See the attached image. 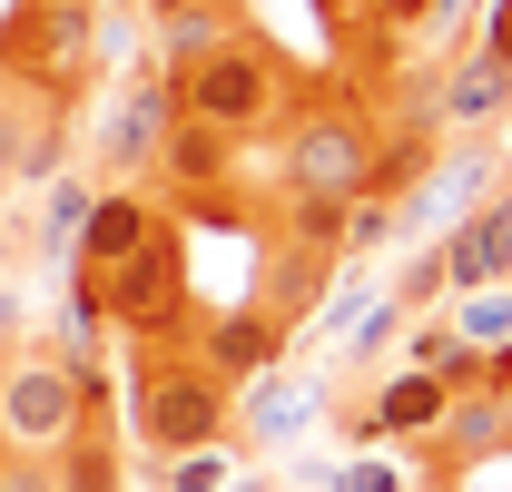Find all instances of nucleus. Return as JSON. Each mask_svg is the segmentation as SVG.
I'll return each mask as SVG.
<instances>
[{
  "label": "nucleus",
  "mask_w": 512,
  "mask_h": 492,
  "mask_svg": "<svg viewBox=\"0 0 512 492\" xmlns=\"http://www.w3.org/2000/svg\"><path fill=\"white\" fill-rule=\"evenodd\" d=\"M168 89H178V119L217 128V138H256V128L276 119V99H286V69H276V50H256L247 30H237V40H217L197 69H178Z\"/></svg>",
  "instance_id": "nucleus-1"
},
{
  "label": "nucleus",
  "mask_w": 512,
  "mask_h": 492,
  "mask_svg": "<svg viewBox=\"0 0 512 492\" xmlns=\"http://www.w3.org/2000/svg\"><path fill=\"white\" fill-rule=\"evenodd\" d=\"M79 424H99V374L60 365V355L0 365V443L10 453H60Z\"/></svg>",
  "instance_id": "nucleus-2"
},
{
  "label": "nucleus",
  "mask_w": 512,
  "mask_h": 492,
  "mask_svg": "<svg viewBox=\"0 0 512 492\" xmlns=\"http://www.w3.org/2000/svg\"><path fill=\"white\" fill-rule=\"evenodd\" d=\"M227 384L197 365L188 345H158L138 374V443L148 453H197V443H227Z\"/></svg>",
  "instance_id": "nucleus-3"
},
{
  "label": "nucleus",
  "mask_w": 512,
  "mask_h": 492,
  "mask_svg": "<svg viewBox=\"0 0 512 492\" xmlns=\"http://www.w3.org/2000/svg\"><path fill=\"white\" fill-rule=\"evenodd\" d=\"M375 119L365 109H306V119L286 128V158H276V187L286 197H335V207H355L365 178H375Z\"/></svg>",
  "instance_id": "nucleus-4"
},
{
  "label": "nucleus",
  "mask_w": 512,
  "mask_h": 492,
  "mask_svg": "<svg viewBox=\"0 0 512 492\" xmlns=\"http://www.w3.org/2000/svg\"><path fill=\"white\" fill-rule=\"evenodd\" d=\"M99 296H109V325L158 335V345H168V335L188 325V256H178V227L158 217V227H148V237H138L119 266L99 276Z\"/></svg>",
  "instance_id": "nucleus-5"
},
{
  "label": "nucleus",
  "mask_w": 512,
  "mask_h": 492,
  "mask_svg": "<svg viewBox=\"0 0 512 492\" xmlns=\"http://www.w3.org/2000/svg\"><path fill=\"white\" fill-rule=\"evenodd\" d=\"M89 50H99V0H30V20L10 30V79L60 89L89 69Z\"/></svg>",
  "instance_id": "nucleus-6"
},
{
  "label": "nucleus",
  "mask_w": 512,
  "mask_h": 492,
  "mask_svg": "<svg viewBox=\"0 0 512 492\" xmlns=\"http://www.w3.org/2000/svg\"><path fill=\"white\" fill-rule=\"evenodd\" d=\"M444 296H473V286H503L512 276V187H493L473 217H453L444 227Z\"/></svg>",
  "instance_id": "nucleus-7"
},
{
  "label": "nucleus",
  "mask_w": 512,
  "mask_h": 492,
  "mask_svg": "<svg viewBox=\"0 0 512 492\" xmlns=\"http://www.w3.org/2000/svg\"><path fill=\"white\" fill-rule=\"evenodd\" d=\"M168 128H178V89H168V69H148V79H128L119 99H109V119H99V158H109V168H148Z\"/></svg>",
  "instance_id": "nucleus-8"
},
{
  "label": "nucleus",
  "mask_w": 512,
  "mask_h": 492,
  "mask_svg": "<svg viewBox=\"0 0 512 492\" xmlns=\"http://www.w3.org/2000/svg\"><path fill=\"white\" fill-rule=\"evenodd\" d=\"M227 424H247L276 453V443H296V433L316 424V384H296L286 365H256L247 384H227Z\"/></svg>",
  "instance_id": "nucleus-9"
},
{
  "label": "nucleus",
  "mask_w": 512,
  "mask_h": 492,
  "mask_svg": "<svg viewBox=\"0 0 512 492\" xmlns=\"http://www.w3.org/2000/svg\"><path fill=\"white\" fill-rule=\"evenodd\" d=\"M434 443V463H453V473H473V463H493L512 443V394H493V384H473V394H453L444 424L424 433Z\"/></svg>",
  "instance_id": "nucleus-10"
},
{
  "label": "nucleus",
  "mask_w": 512,
  "mask_h": 492,
  "mask_svg": "<svg viewBox=\"0 0 512 492\" xmlns=\"http://www.w3.org/2000/svg\"><path fill=\"white\" fill-rule=\"evenodd\" d=\"M0 178H60V119L30 79L0 89Z\"/></svg>",
  "instance_id": "nucleus-11"
},
{
  "label": "nucleus",
  "mask_w": 512,
  "mask_h": 492,
  "mask_svg": "<svg viewBox=\"0 0 512 492\" xmlns=\"http://www.w3.org/2000/svg\"><path fill=\"white\" fill-rule=\"evenodd\" d=\"M148 227H158V207H148V197L99 187V197H89V217H79V237H69V266H79V276H109V266H119Z\"/></svg>",
  "instance_id": "nucleus-12"
},
{
  "label": "nucleus",
  "mask_w": 512,
  "mask_h": 492,
  "mask_svg": "<svg viewBox=\"0 0 512 492\" xmlns=\"http://www.w3.org/2000/svg\"><path fill=\"white\" fill-rule=\"evenodd\" d=\"M188 355L217 374V384H247L256 365L286 355V325H276V315H217V325H197V335H188Z\"/></svg>",
  "instance_id": "nucleus-13"
},
{
  "label": "nucleus",
  "mask_w": 512,
  "mask_h": 492,
  "mask_svg": "<svg viewBox=\"0 0 512 492\" xmlns=\"http://www.w3.org/2000/svg\"><path fill=\"white\" fill-rule=\"evenodd\" d=\"M444 404H453V384H444V374H424V365H394L375 394H365V414H375L384 443H424V433L444 424Z\"/></svg>",
  "instance_id": "nucleus-14"
},
{
  "label": "nucleus",
  "mask_w": 512,
  "mask_h": 492,
  "mask_svg": "<svg viewBox=\"0 0 512 492\" xmlns=\"http://www.w3.org/2000/svg\"><path fill=\"white\" fill-rule=\"evenodd\" d=\"M512 109V69L493 50H473V60H453L434 79V128H493Z\"/></svg>",
  "instance_id": "nucleus-15"
},
{
  "label": "nucleus",
  "mask_w": 512,
  "mask_h": 492,
  "mask_svg": "<svg viewBox=\"0 0 512 492\" xmlns=\"http://www.w3.org/2000/svg\"><path fill=\"white\" fill-rule=\"evenodd\" d=\"M404 365H424V374H444L453 394H473V384H493V355H473V345H463V335H453L444 315H434V325H414V335H404Z\"/></svg>",
  "instance_id": "nucleus-16"
},
{
  "label": "nucleus",
  "mask_w": 512,
  "mask_h": 492,
  "mask_svg": "<svg viewBox=\"0 0 512 492\" xmlns=\"http://www.w3.org/2000/svg\"><path fill=\"white\" fill-rule=\"evenodd\" d=\"M148 168H168V187H217L227 178V138L217 128H197V119H178L168 138H158V158Z\"/></svg>",
  "instance_id": "nucleus-17"
},
{
  "label": "nucleus",
  "mask_w": 512,
  "mask_h": 492,
  "mask_svg": "<svg viewBox=\"0 0 512 492\" xmlns=\"http://www.w3.org/2000/svg\"><path fill=\"white\" fill-rule=\"evenodd\" d=\"M50 483L60 492H119V443H109L99 424H79L60 453H50Z\"/></svg>",
  "instance_id": "nucleus-18"
},
{
  "label": "nucleus",
  "mask_w": 512,
  "mask_h": 492,
  "mask_svg": "<svg viewBox=\"0 0 512 492\" xmlns=\"http://www.w3.org/2000/svg\"><path fill=\"white\" fill-rule=\"evenodd\" d=\"M444 306H453L444 325L473 345V355H512V296L503 286H473V296H444Z\"/></svg>",
  "instance_id": "nucleus-19"
},
{
  "label": "nucleus",
  "mask_w": 512,
  "mask_h": 492,
  "mask_svg": "<svg viewBox=\"0 0 512 492\" xmlns=\"http://www.w3.org/2000/svg\"><path fill=\"white\" fill-rule=\"evenodd\" d=\"M158 40H168V79H178V69H197L217 40H237V30H227V10L207 0V10H178V20H158Z\"/></svg>",
  "instance_id": "nucleus-20"
},
{
  "label": "nucleus",
  "mask_w": 512,
  "mask_h": 492,
  "mask_svg": "<svg viewBox=\"0 0 512 492\" xmlns=\"http://www.w3.org/2000/svg\"><path fill=\"white\" fill-rule=\"evenodd\" d=\"M89 197H99L89 178H50V207H40V246H50L60 266H69V237H79V217H89Z\"/></svg>",
  "instance_id": "nucleus-21"
},
{
  "label": "nucleus",
  "mask_w": 512,
  "mask_h": 492,
  "mask_svg": "<svg viewBox=\"0 0 512 492\" xmlns=\"http://www.w3.org/2000/svg\"><path fill=\"white\" fill-rule=\"evenodd\" d=\"M227 483H237V453H227V443L168 453V492H227Z\"/></svg>",
  "instance_id": "nucleus-22"
},
{
  "label": "nucleus",
  "mask_w": 512,
  "mask_h": 492,
  "mask_svg": "<svg viewBox=\"0 0 512 492\" xmlns=\"http://www.w3.org/2000/svg\"><path fill=\"white\" fill-rule=\"evenodd\" d=\"M384 237H394V197H355L345 227H335V256H375Z\"/></svg>",
  "instance_id": "nucleus-23"
},
{
  "label": "nucleus",
  "mask_w": 512,
  "mask_h": 492,
  "mask_svg": "<svg viewBox=\"0 0 512 492\" xmlns=\"http://www.w3.org/2000/svg\"><path fill=\"white\" fill-rule=\"evenodd\" d=\"M325 483H335V492H404L414 473H404V463H384V453H355V463H335Z\"/></svg>",
  "instance_id": "nucleus-24"
},
{
  "label": "nucleus",
  "mask_w": 512,
  "mask_h": 492,
  "mask_svg": "<svg viewBox=\"0 0 512 492\" xmlns=\"http://www.w3.org/2000/svg\"><path fill=\"white\" fill-rule=\"evenodd\" d=\"M394 306H444V256L424 246L414 266H404V286H394Z\"/></svg>",
  "instance_id": "nucleus-25"
},
{
  "label": "nucleus",
  "mask_w": 512,
  "mask_h": 492,
  "mask_svg": "<svg viewBox=\"0 0 512 492\" xmlns=\"http://www.w3.org/2000/svg\"><path fill=\"white\" fill-rule=\"evenodd\" d=\"M0 492H60L50 483V453H10V463H0Z\"/></svg>",
  "instance_id": "nucleus-26"
},
{
  "label": "nucleus",
  "mask_w": 512,
  "mask_h": 492,
  "mask_svg": "<svg viewBox=\"0 0 512 492\" xmlns=\"http://www.w3.org/2000/svg\"><path fill=\"white\" fill-rule=\"evenodd\" d=\"M483 50L512 69V0H483Z\"/></svg>",
  "instance_id": "nucleus-27"
},
{
  "label": "nucleus",
  "mask_w": 512,
  "mask_h": 492,
  "mask_svg": "<svg viewBox=\"0 0 512 492\" xmlns=\"http://www.w3.org/2000/svg\"><path fill=\"white\" fill-rule=\"evenodd\" d=\"M375 20H394V30H414V20H434V30H444V0H384Z\"/></svg>",
  "instance_id": "nucleus-28"
},
{
  "label": "nucleus",
  "mask_w": 512,
  "mask_h": 492,
  "mask_svg": "<svg viewBox=\"0 0 512 492\" xmlns=\"http://www.w3.org/2000/svg\"><path fill=\"white\" fill-rule=\"evenodd\" d=\"M148 20H178V10H207V0H138Z\"/></svg>",
  "instance_id": "nucleus-29"
},
{
  "label": "nucleus",
  "mask_w": 512,
  "mask_h": 492,
  "mask_svg": "<svg viewBox=\"0 0 512 492\" xmlns=\"http://www.w3.org/2000/svg\"><path fill=\"white\" fill-rule=\"evenodd\" d=\"M335 10H384V0H335Z\"/></svg>",
  "instance_id": "nucleus-30"
},
{
  "label": "nucleus",
  "mask_w": 512,
  "mask_h": 492,
  "mask_svg": "<svg viewBox=\"0 0 512 492\" xmlns=\"http://www.w3.org/2000/svg\"><path fill=\"white\" fill-rule=\"evenodd\" d=\"M0 276H10V237H0Z\"/></svg>",
  "instance_id": "nucleus-31"
},
{
  "label": "nucleus",
  "mask_w": 512,
  "mask_h": 492,
  "mask_svg": "<svg viewBox=\"0 0 512 492\" xmlns=\"http://www.w3.org/2000/svg\"><path fill=\"white\" fill-rule=\"evenodd\" d=\"M0 89H10V69H0Z\"/></svg>",
  "instance_id": "nucleus-32"
},
{
  "label": "nucleus",
  "mask_w": 512,
  "mask_h": 492,
  "mask_svg": "<svg viewBox=\"0 0 512 492\" xmlns=\"http://www.w3.org/2000/svg\"><path fill=\"white\" fill-rule=\"evenodd\" d=\"M503 296H512V276H503Z\"/></svg>",
  "instance_id": "nucleus-33"
}]
</instances>
